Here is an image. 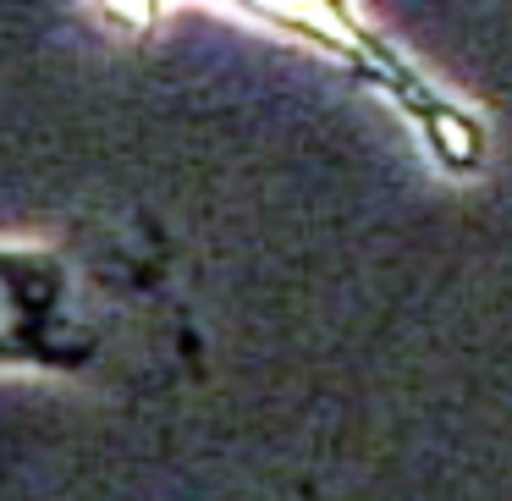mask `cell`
<instances>
[{
  "instance_id": "obj_1",
  "label": "cell",
  "mask_w": 512,
  "mask_h": 501,
  "mask_svg": "<svg viewBox=\"0 0 512 501\" xmlns=\"http://www.w3.org/2000/svg\"><path fill=\"white\" fill-rule=\"evenodd\" d=\"M122 309L61 243L0 237V375H105Z\"/></svg>"
}]
</instances>
